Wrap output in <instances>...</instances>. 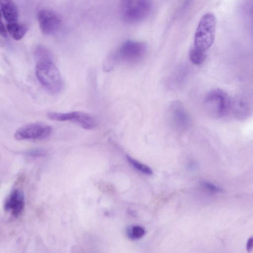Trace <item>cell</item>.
I'll return each mask as SVG.
<instances>
[{
  "label": "cell",
  "mask_w": 253,
  "mask_h": 253,
  "mask_svg": "<svg viewBox=\"0 0 253 253\" xmlns=\"http://www.w3.org/2000/svg\"><path fill=\"white\" fill-rule=\"evenodd\" d=\"M35 69L38 80L47 91L53 94L60 92L63 87V80L52 60H38Z\"/></svg>",
  "instance_id": "1"
},
{
  "label": "cell",
  "mask_w": 253,
  "mask_h": 253,
  "mask_svg": "<svg viewBox=\"0 0 253 253\" xmlns=\"http://www.w3.org/2000/svg\"><path fill=\"white\" fill-rule=\"evenodd\" d=\"M152 8L151 0H121V14L128 23H136L145 20Z\"/></svg>",
  "instance_id": "2"
},
{
  "label": "cell",
  "mask_w": 253,
  "mask_h": 253,
  "mask_svg": "<svg viewBox=\"0 0 253 253\" xmlns=\"http://www.w3.org/2000/svg\"><path fill=\"white\" fill-rule=\"evenodd\" d=\"M216 18L214 14L207 13L201 18L194 38V47L206 51L212 44L215 35Z\"/></svg>",
  "instance_id": "3"
},
{
  "label": "cell",
  "mask_w": 253,
  "mask_h": 253,
  "mask_svg": "<svg viewBox=\"0 0 253 253\" xmlns=\"http://www.w3.org/2000/svg\"><path fill=\"white\" fill-rule=\"evenodd\" d=\"M231 103L228 95L219 89L210 91L204 100L207 112L216 119L222 118L228 114L231 110Z\"/></svg>",
  "instance_id": "4"
},
{
  "label": "cell",
  "mask_w": 253,
  "mask_h": 253,
  "mask_svg": "<svg viewBox=\"0 0 253 253\" xmlns=\"http://www.w3.org/2000/svg\"><path fill=\"white\" fill-rule=\"evenodd\" d=\"M46 116L52 120L73 121L86 129H93L97 126V121L94 117L86 113L80 111L68 113L48 112H47Z\"/></svg>",
  "instance_id": "5"
},
{
  "label": "cell",
  "mask_w": 253,
  "mask_h": 253,
  "mask_svg": "<svg viewBox=\"0 0 253 253\" xmlns=\"http://www.w3.org/2000/svg\"><path fill=\"white\" fill-rule=\"evenodd\" d=\"M147 49V45L143 42L128 41L121 46L116 58L125 62H136L144 56Z\"/></svg>",
  "instance_id": "6"
},
{
  "label": "cell",
  "mask_w": 253,
  "mask_h": 253,
  "mask_svg": "<svg viewBox=\"0 0 253 253\" xmlns=\"http://www.w3.org/2000/svg\"><path fill=\"white\" fill-rule=\"evenodd\" d=\"M51 132V127L44 123H34L18 128L14 137L18 140H42L47 137Z\"/></svg>",
  "instance_id": "7"
},
{
  "label": "cell",
  "mask_w": 253,
  "mask_h": 253,
  "mask_svg": "<svg viewBox=\"0 0 253 253\" xmlns=\"http://www.w3.org/2000/svg\"><path fill=\"white\" fill-rule=\"evenodd\" d=\"M169 118L170 124L176 130L183 131L189 126V115L179 101H175L170 105L169 110Z\"/></svg>",
  "instance_id": "8"
},
{
  "label": "cell",
  "mask_w": 253,
  "mask_h": 253,
  "mask_svg": "<svg viewBox=\"0 0 253 253\" xmlns=\"http://www.w3.org/2000/svg\"><path fill=\"white\" fill-rule=\"evenodd\" d=\"M38 20L42 32L45 35H51L59 28L61 20L54 12L48 9H41L38 13Z\"/></svg>",
  "instance_id": "9"
},
{
  "label": "cell",
  "mask_w": 253,
  "mask_h": 253,
  "mask_svg": "<svg viewBox=\"0 0 253 253\" xmlns=\"http://www.w3.org/2000/svg\"><path fill=\"white\" fill-rule=\"evenodd\" d=\"M25 205L23 192L19 189L13 190L7 198L4 205V210L18 216L23 211Z\"/></svg>",
  "instance_id": "10"
},
{
  "label": "cell",
  "mask_w": 253,
  "mask_h": 253,
  "mask_svg": "<svg viewBox=\"0 0 253 253\" xmlns=\"http://www.w3.org/2000/svg\"><path fill=\"white\" fill-rule=\"evenodd\" d=\"M235 117L239 120H245L251 114L250 105L245 98L237 96L231 103V110Z\"/></svg>",
  "instance_id": "11"
},
{
  "label": "cell",
  "mask_w": 253,
  "mask_h": 253,
  "mask_svg": "<svg viewBox=\"0 0 253 253\" xmlns=\"http://www.w3.org/2000/svg\"><path fill=\"white\" fill-rule=\"evenodd\" d=\"M1 12L7 23L18 22L17 6L12 0H0Z\"/></svg>",
  "instance_id": "12"
},
{
  "label": "cell",
  "mask_w": 253,
  "mask_h": 253,
  "mask_svg": "<svg viewBox=\"0 0 253 253\" xmlns=\"http://www.w3.org/2000/svg\"><path fill=\"white\" fill-rule=\"evenodd\" d=\"M6 31L10 36L15 40L21 39L28 30L27 26L18 22L15 23H6Z\"/></svg>",
  "instance_id": "13"
},
{
  "label": "cell",
  "mask_w": 253,
  "mask_h": 253,
  "mask_svg": "<svg viewBox=\"0 0 253 253\" xmlns=\"http://www.w3.org/2000/svg\"><path fill=\"white\" fill-rule=\"evenodd\" d=\"M189 58L192 63L195 65L202 64L206 58V51L193 47L190 51Z\"/></svg>",
  "instance_id": "14"
},
{
  "label": "cell",
  "mask_w": 253,
  "mask_h": 253,
  "mask_svg": "<svg viewBox=\"0 0 253 253\" xmlns=\"http://www.w3.org/2000/svg\"><path fill=\"white\" fill-rule=\"evenodd\" d=\"M126 158L128 162L136 169L146 174H152L153 171L148 166L140 163L138 161L127 155Z\"/></svg>",
  "instance_id": "15"
},
{
  "label": "cell",
  "mask_w": 253,
  "mask_h": 253,
  "mask_svg": "<svg viewBox=\"0 0 253 253\" xmlns=\"http://www.w3.org/2000/svg\"><path fill=\"white\" fill-rule=\"evenodd\" d=\"M145 229L141 226L138 225L130 227L127 230V235L131 239H138L145 234Z\"/></svg>",
  "instance_id": "16"
},
{
  "label": "cell",
  "mask_w": 253,
  "mask_h": 253,
  "mask_svg": "<svg viewBox=\"0 0 253 253\" xmlns=\"http://www.w3.org/2000/svg\"><path fill=\"white\" fill-rule=\"evenodd\" d=\"M38 60L50 59L52 60L51 54L49 51L43 47H39L36 50V53Z\"/></svg>",
  "instance_id": "17"
},
{
  "label": "cell",
  "mask_w": 253,
  "mask_h": 253,
  "mask_svg": "<svg viewBox=\"0 0 253 253\" xmlns=\"http://www.w3.org/2000/svg\"><path fill=\"white\" fill-rule=\"evenodd\" d=\"M202 184L204 187L212 192H221L222 191V189L221 188L210 182H204Z\"/></svg>",
  "instance_id": "18"
},
{
  "label": "cell",
  "mask_w": 253,
  "mask_h": 253,
  "mask_svg": "<svg viewBox=\"0 0 253 253\" xmlns=\"http://www.w3.org/2000/svg\"><path fill=\"white\" fill-rule=\"evenodd\" d=\"M0 35L3 37H6L7 31L6 28H5L1 19V13L0 10Z\"/></svg>",
  "instance_id": "19"
},
{
  "label": "cell",
  "mask_w": 253,
  "mask_h": 253,
  "mask_svg": "<svg viewBox=\"0 0 253 253\" xmlns=\"http://www.w3.org/2000/svg\"><path fill=\"white\" fill-rule=\"evenodd\" d=\"M253 237H250L247 243V250L248 252H250L253 248Z\"/></svg>",
  "instance_id": "20"
}]
</instances>
